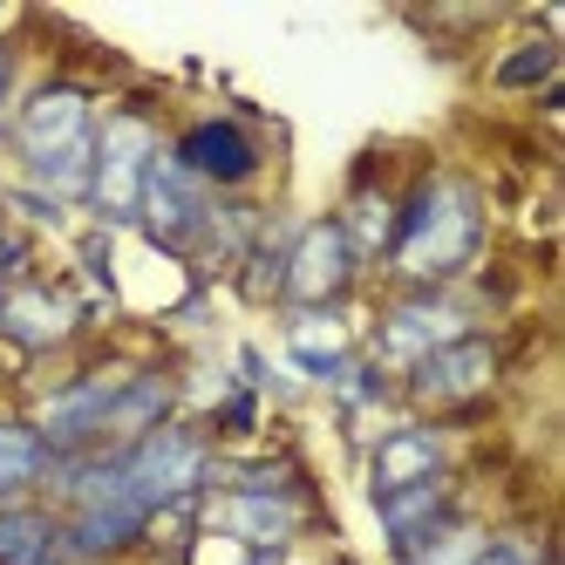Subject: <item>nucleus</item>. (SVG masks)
Returning a JSON list of instances; mask_svg holds the SVG:
<instances>
[{
	"mask_svg": "<svg viewBox=\"0 0 565 565\" xmlns=\"http://www.w3.org/2000/svg\"><path fill=\"white\" fill-rule=\"evenodd\" d=\"M157 511L130 491H116V498H96V504H75V518L62 524V558H109V552H124L143 539V524Z\"/></svg>",
	"mask_w": 565,
	"mask_h": 565,
	"instance_id": "nucleus-9",
	"label": "nucleus"
},
{
	"mask_svg": "<svg viewBox=\"0 0 565 565\" xmlns=\"http://www.w3.org/2000/svg\"><path fill=\"white\" fill-rule=\"evenodd\" d=\"M470 558H477V539L470 532H436L409 565H470Z\"/></svg>",
	"mask_w": 565,
	"mask_h": 565,
	"instance_id": "nucleus-22",
	"label": "nucleus"
},
{
	"mask_svg": "<svg viewBox=\"0 0 565 565\" xmlns=\"http://www.w3.org/2000/svg\"><path fill=\"white\" fill-rule=\"evenodd\" d=\"M178 164L198 178V184H246L253 171H259V150H253V137L238 130V124H225V116H212V124H191L184 137H178Z\"/></svg>",
	"mask_w": 565,
	"mask_h": 565,
	"instance_id": "nucleus-11",
	"label": "nucleus"
},
{
	"mask_svg": "<svg viewBox=\"0 0 565 565\" xmlns=\"http://www.w3.org/2000/svg\"><path fill=\"white\" fill-rule=\"evenodd\" d=\"M287 354H294V369H307L320 382L348 375V328H341V313L334 307H300L294 334H287Z\"/></svg>",
	"mask_w": 565,
	"mask_h": 565,
	"instance_id": "nucleus-15",
	"label": "nucleus"
},
{
	"mask_svg": "<svg viewBox=\"0 0 565 565\" xmlns=\"http://www.w3.org/2000/svg\"><path fill=\"white\" fill-rule=\"evenodd\" d=\"M164 416H171V382L137 375V382H124V388H116L103 436H116V443H137V436H150V429H164Z\"/></svg>",
	"mask_w": 565,
	"mask_h": 565,
	"instance_id": "nucleus-19",
	"label": "nucleus"
},
{
	"mask_svg": "<svg viewBox=\"0 0 565 565\" xmlns=\"http://www.w3.org/2000/svg\"><path fill=\"white\" fill-rule=\"evenodd\" d=\"M491 375H498V348L483 334H457L450 348L416 361L409 388H416V402H470V395L491 388Z\"/></svg>",
	"mask_w": 565,
	"mask_h": 565,
	"instance_id": "nucleus-8",
	"label": "nucleus"
},
{
	"mask_svg": "<svg viewBox=\"0 0 565 565\" xmlns=\"http://www.w3.org/2000/svg\"><path fill=\"white\" fill-rule=\"evenodd\" d=\"M382 532L395 558L409 565L436 532H450V491L443 483H409V491H382Z\"/></svg>",
	"mask_w": 565,
	"mask_h": 565,
	"instance_id": "nucleus-12",
	"label": "nucleus"
},
{
	"mask_svg": "<svg viewBox=\"0 0 565 565\" xmlns=\"http://www.w3.org/2000/svg\"><path fill=\"white\" fill-rule=\"evenodd\" d=\"M443 477V436L436 429H395L375 443V498L382 491H409V483Z\"/></svg>",
	"mask_w": 565,
	"mask_h": 565,
	"instance_id": "nucleus-14",
	"label": "nucleus"
},
{
	"mask_svg": "<svg viewBox=\"0 0 565 565\" xmlns=\"http://www.w3.org/2000/svg\"><path fill=\"white\" fill-rule=\"evenodd\" d=\"M89 137H96V109H89L83 89H42L14 124V150L28 157V171L75 150V143H89Z\"/></svg>",
	"mask_w": 565,
	"mask_h": 565,
	"instance_id": "nucleus-7",
	"label": "nucleus"
},
{
	"mask_svg": "<svg viewBox=\"0 0 565 565\" xmlns=\"http://www.w3.org/2000/svg\"><path fill=\"white\" fill-rule=\"evenodd\" d=\"M124 491L130 498H143L150 511H164V504H191V491L205 483V443H198L191 429H150V436H137V443H124Z\"/></svg>",
	"mask_w": 565,
	"mask_h": 565,
	"instance_id": "nucleus-2",
	"label": "nucleus"
},
{
	"mask_svg": "<svg viewBox=\"0 0 565 565\" xmlns=\"http://www.w3.org/2000/svg\"><path fill=\"white\" fill-rule=\"evenodd\" d=\"M49 470H55L49 436L21 416H0V498H21L28 483H42Z\"/></svg>",
	"mask_w": 565,
	"mask_h": 565,
	"instance_id": "nucleus-18",
	"label": "nucleus"
},
{
	"mask_svg": "<svg viewBox=\"0 0 565 565\" xmlns=\"http://www.w3.org/2000/svg\"><path fill=\"white\" fill-rule=\"evenodd\" d=\"M116 388H124V375H83V382L55 388L42 402V423H34V429L49 436V450H83V443H96L103 423H109Z\"/></svg>",
	"mask_w": 565,
	"mask_h": 565,
	"instance_id": "nucleus-10",
	"label": "nucleus"
},
{
	"mask_svg": "<svg viewBox=\"0 0 565 565\" xmlns=\"http://www.w3.org/2000/svg\"><path fill=\"white\" fill-rule=\"evenodd\" d=\"M477 246H483V205L457 178H429L388 225V259L416 287H436V279L463 273L477 259Z\"/></svg>",
	"mask_w": 565,
	"mask_h": 565,
	"instance_id": "nucleus-1",
	"label": "nucleus"
},
{
	"mask_svg": "<svg viewBox=\"0 0 565 565\" xmlns=\"http://www.w3.org/2000/svg\"><path fill=\"white\" fill-rule=\"evenodd\" d=\"M348 273H354V246H348L341 218H313L287 246V259H279V287H287L294 307H334Z\"/></svg>",
	"mask_w": 565,
	"mask_h": 565,
	"instance_id": "nucleus-4",
	"label": "nucleus"
},
{
	"mask_svg": "<svg viewBox=\"0 0 565 565\" xmlns=\"http://www.w3.org/2000/svg\"><path fill=\"white\" fill-rule=\"evenodd\" d=\"M388 205H382V198H361V205L341 218V232H348V246L354 253H388Z\"/></svg>",
	"mask_w": 565,
	"mask_h": 565,
	"instance_id": "nucleus-20",
	"label": "nucleus"
},
{
	"mask_svg": "<svg viewBox=\"0 0 565 565\" xmlns=\"http://www.w3.org/2000/svg\"><path fill=\"white\" fill-rule=\"evenodd\" d=\"M150 157H157V137L137 124V116H116V124L96 137V184L89 198L124 225L137 218V198H143V171H150Z\"/></svg>",
	"mask_w": 565,
	"mask_h": 565,
	"instance_id": "nucleus-5",
	"label": "nucleus"
},
{
	"mask_svg": "<svg viewBox=\"0 0 565 565\" xmlns=\"http://www.w3.org/2000/svg\"><path fill=\"white\" fill-rule=\"evenodd\" d=\"M552 68H558L552 42H532V49H518V55L498 62V83L504 89H532V83H552Z\"/></svg>",
	"mask_w": 565,
	"mask_h": 565,
	"instance_id": "nucleus-21",
	"label": "nucleus"
},
{
	"mask_svg": "<svg viewBox=\"0 0 565 565\" xmlns=\"http://www.w3.org/2000/svg\"><path fill=\"white\" fill-rule=\"evenodd\" d=\"M137 218L157 246H191V238L212 232V205H205V184H198L171 150L150 157L143 171V198H137Z\"/></svg>",
	"mask_w": 565,
	"mask_h": 565,
	"instance_id": "nucleus-3",
	"label": "nucleus"
},
{
	"mask_svg": "<svg viewBox=\"0 0 565 565\" xmlns=\"http://www.w3.org/2000/svg\"><path fill=\"white\" fill-rule=\"evenodd\" d=\"M0 565H62V518L34 504H0Z\"/></svg>",
	"mask_w": 565,
	"mask_h": 565,
	"instance_id": "nucleus-16",
	"label": "nucleus"
},
{
	"mask_svg": "<svg viewBox=\"0 0 565 565\" xmlns=\"http://www.w3.org/2000/svg\"><path fill=\"white\" fill-rule=\"evenodd\" d=\"M457 334H470L463 307H457V300H443V294H416V300H402V307L382 320L375 354H382V369H416L423 354L450 348Z\"/></svg>",
	"mask_w": 565,
	"mask_h": 565,
	"instance_id": "nucleus-6",
	"label": "nucleus"
},
{
	"mask_svg": "<svg viewBox=\"0 0 565 565\" xmlns=\"http://www.w3.org/2000/svg\"><path fill=\"white\" fill-rule=\"evenodd\" d=\"M470 565H532V558H524L518 545H477V558Z\"/></svg>",
	"mask_w": 565,
	"mask_h": 565,
	"instance_id": "nucleus-23",
	"label": "nucleus"
},
{
	"mask_svg": "<svg viewBox=\"0 0 565 565\" xmlns=\"http://www.w3.org/2000/svg\"><path fill=\"white\" fill-rule=\"evenodd\" d=\"M8 83H14V49L0 42V96H8Z\"/></svg>",
	"mask_w": 565,
	"mask_h": 565,
	"instance_id": "nucleus-24",
	"label": "nucleus"
},
{
	"mask_svg": "<svg viewBox=\"0 0 565 565\" xmlns=\"http://www.w3.org/2000/svg\"><path fill=\"white\" fill-rule=\"evenodd\" d=\"M75 328V307L55 287H14L0 294V334H14L21 348H62Z\"/></svg>",
	"mask_w": 565,
	"mask_h": 565,
	"instance_id": "nucleus-13",
	"label": "nucleus"
},
{
	"mask_svg": "<svg viewBox=\"0 0 565 565\" xmlns=\"http://www.w3.org/2000/svg\"><path fill=\"white\" fill-rule=\"evenodd\" d=\"M218 524L238 539H253L259 552H279V539L294 532V498L287 491H232L218 504Z\"/></svg>",
	"mask_w": 565,
	"mask_h": 565,
	"instance_id": "nucleus-17",
	"label": "nucleus"
},
{
	"mask_svg": "<svg viewBox=\"0 0 565 565\" xmlns=\"http://www.w3.org/2000/svg\"><path fill=\"white\" fill-rule=\"evenodd\" d=\"M253 565H279V552H253Z\"/></svg>",
	"mask_w": 565,
	"mask_h": 565,
	"instance_id": "nucleus-25",
	"label": "nucleus"
}]
</instances>
